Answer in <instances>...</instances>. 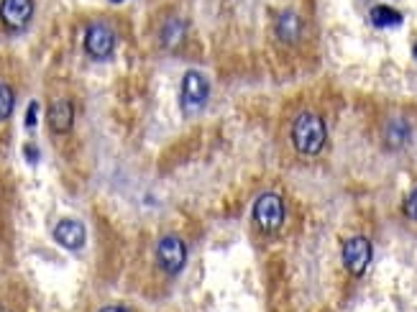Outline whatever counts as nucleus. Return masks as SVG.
<instances>
[{
    "label": "nucleus",
    "mask_w": 417,
    "mask_h": 312,
    "mask_svg": "<svg viewBox=\"0 0 417 312\" xmlns=\"http://www.w3.org/2000/svg\"><path fill=\"white\" fill-rule=\"evenodd\" d=\"M327 128L325 121L313 110H305L295 118L292 123V144L302 156H318L325 146Z\"/></svg>",
    "instance_id": "1"
},
{
    "label": "nucleus",
    "mask_w": 417,
    "mask_h": 312,
    "mask_svg": "<svg viewBox=\"0 0 417 312\" xmlns=\"http://www.w3.org/2000/svg\"><path fill=\"white\" fill-rule=\"evenodd\" d=\"M207 97H210V82H207V77L197 70H190L182 77V87H180L182 113H185L187 118L202 113L207 105Z\"/></svg>",
    "instance_id": "2"
},
{
    "label": "nucleus",
    "mask_w": 417,
    "mask_h": 312,
    "mask_svg": "<svg viewBox=\"0 0 417 312\" xmlns=\"http://www.w3.org/2000/svg\"><path fill=\"white\" fill-rule=\"evenodd\" d=\"M254 223L261 233L271 236L284 223V203L276 192H264L254 203Z\"/></svg>",
    "instance_id": "3"
},
{
    "label": "nucleus",
    "mask_w": 417,
    "mask_h": 312,
    "mask_svg": "<svg viewBox=\"0 0 417 312\" xmlns=\"http://www.w3.org/2000/svg\"><path fill=\"white\" fill-rule=\"evenodd\" d=\"M187 262V246L180 236H164L156 243V264L164 274H180Z\"/></svg>",
    "instance_id": "4"
},
{
    "label": "nucleus",
    "mask_w": 417,
    "mask_h": 312,
    "mask_svg": "<svg viewBox=\"0 0 417 312\" xmlns=\"http://www.w3.org/2000/svg\"><path fill=\"white\" fill-rule=\"evenodd\" d=\"M113 49H116V33H113V28L105 23H92L87 28V33H85V51L92 59L103 62V59H108L113 54Z\"/></svg>",
    "instance_id": "5"
},
{
    "label": "nucleus",
    "mask_w": 417,
    "mask_h": 312,
    "mask_svg": "<svg viewBox=\"0 0 417 312\" xmlns=\"http://www.w3.org/2000/svg\"><path fill=\"white\" fill-rule=\"evenodd\" d=\"M372 262V241L364 236H353L343 243V267L353 276H361Z\"/></svg>",
    "instance_id": "6"
},
{
    "label": "nucleus",
    "mask_w": 417,
    "mask_h": 312,
    "mask_svg": "<svg viewBox=\"0 0 417 312\" xmlns=\"http://www.w3.org/2000/svg\"><path fill=\"white\" fill-rule=\"evenodd\" d=\"M33 18V0H0V21L11 31H23Z\"/></svg>",
    "instance_id": "7"
},
{
    "label": "nucleus",
    "mask_w": 417,
    "mask_h": 312,
    "mask_svg": "<svg viewBox=\"0 0 417 312\" xmlns=\"http://www.w3.org/2000/svg\"><path fill=\"white\" fill-rule=\"evenodd\" d=\"M85 238H87V233H85V225L80 223V220H70V217H67V220L57 223V228H54V241L70 251L82 249Z\"/></svg>",
    "instance_id": "8"
},
{
    "label": "nucleus",
    "mask_w": 417,
    "mask_h": 312,
    "mask_svg": "<svg viewBox=\"0 0 417 312\" xmlns=\"http://www.w3.org/2000/svg\"><path fill=\"white\" fill-rule=\"evenodd\" d=\"M75 123V105L67 97H59L49 105V128L54 134H70Z\"/></svg>",
    "instance_id": "9"
},
{
    "label": "nucleus",
    "mask_w": 417,
    "mask_h": 312,
    "mask_svg": "<svg viewBox=\"0 0 417 312\" xmlns=\"http://www.w3.org/2000/svg\"><path fill=\"white\" fill-rule=\"evenodd\" d=\"M274 31L279 36V41H284V44H297L302 38V18L295 11L279 13L274 21Z\"/></svg>",
    "instance_id": "10"
},
{
    "label": "nucleus",
    "mask_w": 417,
    "mask_h": 312,
    "mask_svg": "<svg viewBox=\"0 0 417 312\" xmlns=\"http://www.w3.org/2000/svg\"><path fill=\"white\" fill-rule=\"evenodd\" d=\"M410 139H412V128L404 118H391V121L386 123V128H384L386 149H394V151H397V149L407 146Z\"/></svg>",
    "instance_id": "11"
},
{
    "label": "nucleus",
    "mask_w": 417,
    "mask_h": 312,
    "mask_svg": "<svg viewBox=\"0 0 417 312\" xmlns=\"http://www.w3.org/2000/svg\"><path fill=\"white\" fill-rule=\"evenodd\" d=\"M185 36H187V26H185V21H180V18H169L167 23L161 26V31H159L161 46L169 49V51L180 49L182 41H185Z\"/></svg>",
    "instance_id": "12"
},
{
    "label": "nucleus",
    "mask_w": 417,
    "mask_h": 312,
    "mask_svg": "<svg viewBox=\"0 0 417 312\" xmlns=\"http://www.w3.org/2000/svg\"><path fill=\"white\" fill-rule=\"evenodd\" d=\"M372 23L377 26V28H391V26L402 23V13H397L389 6H377V8H372Z\"/></svg>",
    "instance_id": "13"
},
{
    "label": "nucleus",
    "mask_w": 417,
    "mask_h": 312,
    "mask_svg": "<svg viewBox=\"0 0 417 312\" xmlns=\"http://www.w3.org/2000/svg\"><path fill=\"white\" fill-rule=\"evenodd\" d=\"M13 105H16V95H13V90H11V85L0 82V121L11 118Z\"/></svg>",
    "instance_id": "14"
},
{
    "label": "nucleus",
    "mask_w": 417,
    "mask_h": 312,
    "mask_svg": "<svg viewBox=\"0 0 417 312\" xmlns=\"http://www.w3.org/2000/svg\"><path fill=\"white\" fill-rule=\"evenodd\" d=\"M402 210H404V215L410 217V220H415L417 223V187L410 192V195H407V198H404Z\"/></svg>",
    "instance_id": "15"
},
{
    "label": "nucleus",
    "mask_w": 417,
    "mask_h": 312,
    "mask_svg": "<svg viewBox=\"0 0 417 312\" xmlns=\"http://www.w3.org/2000/svg\"><path fill=\"white\" fill-rule=\"evenodd\" d=\"M36 110H39V105H36V102H31V105H28V113H26V126L28 128L36 126Z\"/></svg>",
    "instance_id": "16"
},
{
    "label": "nucleus",
    "mask_w": 417,
    "mask_h": 312,
    "mask_svg": "<svg viewBox=\"0 0 417 312\" xmlns=\"http://www.w3.org/2000/svg\"><path fill=\"white\" fill-rule=\"evenodd\" d=\"M100 312H129L126 307H118V305H108V307H103Z\"/></svg>",
    "instance_id": "17"
},
{
    "label": "nucleus",
    "mask_w": 417,
    "mask_h": 312,
    "mask_svg": "<svg viewBox=\"0 0 417 312\" xmlns=\"http://www.w3.org/2000/svg\"><path fill=\"white\" fill-rule=\"evenodd\" d=\"M415 57H417V44H415Z\"/></svg>",
    "instance_id": "18"
},
{
    "label": "nucleus",
    "mask_w": 417,
    "mask_h": 312,
    "mask_svg": "<svg viewBox=\"0 0 417 312\" xmlns=\"http://www.w3.org/2000/svg\"><path fill=\"white\" fill-rule=\"evenodd\" d=\"M113 3H121V0H113Z\"/></svg>",
    "instance_id": "19"
}]
</instances>
